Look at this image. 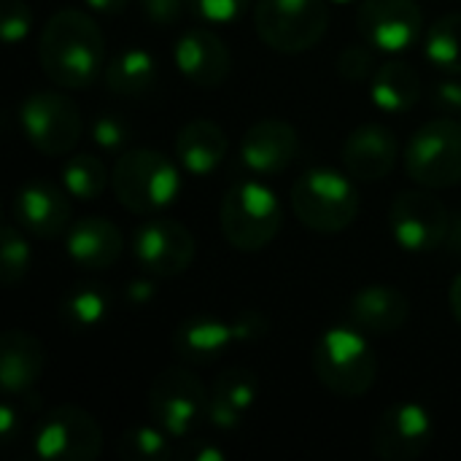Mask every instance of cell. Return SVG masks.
<instances>
[{"instance_id":"obj_1","label":"cell","mask_w":461,"mask_h":461,"mask_svg":"<svg viewBox=\"0 0 461 461\" xmlns=\"http://www.w3.org/2000/svg\"><path fill=\"white\" fill-rule=\"evenodd\" d=\"M38 62L49 81L62 89H84L105 70V38L100 24L81 8L51 14L38 41Z\"/></svg>"},{"instance_id":"obj_2","label":"cell","mask_w":461,"mask_h":461,"mask_svg":"<svg viewBox=\"0 0 461 461\" xmlns=\"http://www.w3.org/2000/svg\"><path fill=\"white\" fill-rule=\"evenodd\" d=\"M111 186L119 205L138 216L170 208L181 192L178 165L157 149H127L111 170Z\"/></svg>"},{"instance_id":"obj_3","label":"cell","mask_w":461,"mask_h":461,"mask_svg":"<svg viewBox=\"0 0 461 461\" xmlns=\"http://www.w3.org/2000/svg\"><path fill=\"white\" fill-rule=\"evenodd\" d=\"M313 373L324 389L357 400L378 381V359L362 330L330 327L313 346Z\"/></svg>"},{"instance_id":"obj_4","label":"cell","mask_w":461,"mask_h":461,"mask_svg":"<svg viewBox=\"0 0 461 461\" xmlns=\"http://www.w3.org/2000/svg\"><path fill=\"white\" fill-rule=\"evenodd\" d=\"M219 221L232 249L254 254L267 249L281 232L284 205L267 184L240 181L227 189L219 208Z\"/></svg>"},{"instance_id":"obj_5","label":"cell","mask_w":461,"mask_h":461,"mask_svg":"<svg viewBox=\"0 0 461 461\" xmlns=\"http://www.w3.org/2000/svg\"><path fill=\"white\" fill-rule=\"evenodd\" d=\"M292 208L303 227L338 235L359 216V192L348 176L332 167H311L292 186Z\"/></svg>"},{"instance_id":"obj_6","label":"cell","mask_w":461,"mask_h":461,"mask_svg":"<svg viewBox=\"0 0 461 461\" xmlns=\"http://www.w3.org/2000/svg\"><path fill=\"white\" fill-rule=\"evenodd\" d=\"M257 35L278 54H303L313 49L330 27L327 0H257Z\"/></svg>"},{"instance_id":"obj_7","label":"cell","mask_w":461,"mask_h":461,"mask_svg":"<svg viewBox=\"0 0 461 461\" xmlns=\"http://www.w3.org/2000/svg\"><path fill=\"white\" fill-rule=\"evenodd\" d=\"M405 173L427 189L461 184V122L446 113L424 122L405 146Z\"/></svg>"},{"instance_id":"obj_8","label":"cell","mask_w":461,"mask_h":461,"mask_svg":"<svg viewBox=\"0 0 461 461\" xmlns=\"http://www.w3.org/2000/svg\"><path fill=\"white\" fill-rule=\"evenodd\" d=\"M19 127L30 146L46 157H65L73 151L84 132L78 105L54 89H38L19 105Z\"/></svg>"},{"instance_id":"obj_9","label":"cell","mask_w":461,"mask_h":461,"mask_svg":"<svg viewBox=\"0 0 461 461\" xmlns=\"http://www.w3.org/2000/svg\"><path fill=\"white\" fill-rule=\"evenodd\" d=\"M208 394L203 381L186 367L162 370L149 389L151 421L167 438H189L203 419H208Z\"/></svg>"},{"instance_id":"obj_10","label":"cell","mask_w":461,"mask_h":461,"mask_svg":"<svg viewBox=\"0 0 461 461\" xmlns=\"http://www.w3.org/2000/svg\"><path fill=\"white\" fill-rule=\"evenodd\" d=\"M32 448L43 461H95L103 451V429L89 411L59 405L41 416Z\"/></svg>"},{"instance_id":"obj_11","label":"cell","mask_w":461,"mask_h":461,"mask_svg":"<svg viewBox=\"0 0 461 461\" xmlns=\"http://www.w3.org/2000/svg\"><path fill=\"white\" fill-rule=\"evenodd\" d=\"M451 213L446 203L424 189L400 192L389 208V232L400 249L411 254H429L446 246Z\"/></svg>"},{"instance_id":"obj_12","label":"cell","mask_w":461,"mask_h":461,"mask_svg":"<svg viewBox=\"0 0 461 461\" xmlns=\"http://www.w3.org/2000/svg\"><path fill=\"white\" fill-rule=\"evenodd\" d=\"M435 438L432 413L419 402H394L373 424L370 446L384 461H416Z\"/></svg>"},{"instance_id":"obj_13","label":"cell","mask_w":461,"mask_h":461,"mask_svg":"<svg viewBox=\"0 0 461 461\" xmlns=\"http://www.w3.org/2000/svg\"><path fill=\"white\" fill-rule=\"evenodd\" d=\"M357 30L375 51L402 54L424 32V11L416 0H359Z\"/></svg>"},{"instance_id":"obj_14","label":"cell","mask_w":461,"mask_h":461,"mask_svg":"<svg viewBox=\"0 0 461 461\" xmlns=\"http://www.w3.org/2000/svg\"><path fill=\"white\" fill-rule=\"evenodd\" d=\"M132 254L146 273L157 278H176L192 267L197 257V240L181 221L151 219L135 230Z\"/></svg>"},{"instance_id":"obj_15","label":"cell","mask_w":461,"mask_h":461,"mask_svg":"<svg viewBox=\"0 0 461 461\" xmlns=\"http://www.w3.org/2000/svg\"><path fill=\"white\" fill-rule=\"evenodd\" d=\"M173 59L178 73L200 89L221 86L232 68L227 43L208 27L184 30L173 46Z\"/></svg>"},{"instance_id":"obj_16","label":"cell","mask_w":461,"mask_h":461,"mask_svg":"<svg viewBox=\"0 0 461 461\" xmlns=\"http://www.w3.org/2000/svg\"><path fill=\"white\" fill-rule=\"evenodd\" d=\"M300 132L284 119H259L240 138V159L257 176H278L294 165Z\"/></svg>"},{"instance_id":"obj_17","label":"cell","mask_w":461,"mask_h":461,"mask_svg":"<svg viewBox=\"0 0 461 461\" xmlns=\"http://www.w3.org/2000/svg\"><path fill=\"white\" fill-rule=\"evenodd\" d=\"M14 216L24 232L54 240L70 230V203L65 186L59 189L51 181L32 178L16 189L14 197Z\"/></svg>"},{"instance_id":"obj_18","label":"cell","mask_w":461,"mask_h":461,"mask_svg":"<svg viewBox=\"0 0 461 461\" xmlns=\"http://www.w3.org/2000/svg\"><path fill=\"white\" fill-rule=\"evenodd\" d=\"M397 157H400L397 135L386 124H378V122L359 124L340 149L346 173L367 184L386 178L394 170Z\"/></svg>"},{"instance_id":"obj_19","label":"cell","mask_w":461,"mask_h":461,"mask_svg":"<svg viewBox=\"0 0 461 461\" xmlns=\"http://www.w3.org/2000/svg\"><path fill=\"white\" fill-rule=\"evenodd\" d=\"M65 251L84 270H108L124 254V235L111 219L86 216L65 232Z\"/></svg>"},{"instance_id":"obj_20","label":"cell","mask_w":461,"mask_h":461,"mask_svg":"<svg viewBox=\"0 0 461 461\" xmlns=\"http://www.w3.org/2000/svg\"><path fill=\"white\" fill-rule=\"evenodd\" d=\"M411 319V300L397 286L370 284L348 303V321L367 335H394Z\"/></svg>"},{"instance_id":"obj_21","label":"cell","mask_w":461,"mask_h":461,"mask_svg":"<svg viewBox=\"0 0 461 461\" xmlns=\"http://www.w3.org/2000/svg\"><path fill=\"white\" fill-rule=\"evenodd\" d=\"M46 367L43 343L27 330H8L0 338V386L8 397H24Z\"/></svg>"},{"instance_id":"obj_22","label":"cell","mask_w":461,"mask_h":461,"mask_svg":"<svg viewBox=\"0 0 461 461\" xmlns=\"http://www.w3.org/2000/svg\"><path fill=\"white\" fill-rule=\"evenodd\" d=\"M227 151L230 138L213 119H192L176 135V162L192 176H211Z\"/></svg>"},{"instance_id":"obj_23","label":"cell","mask_w":461,"mask_h":461,"mask_svg":"<svg viewBox=\"0 0 461 461\" xmlns=\"http://www.w3.org/2000/svg\"><path fill=\"white\" fill-rule=\"evenodd\" d=\"M259 394V378L246 367H230L216 375L208 394V421L224 432L243 424V416Z\"/></svg>"},{"instance_id":"obj_24","label":"cell","mask_w":461,"mask_h":461,"mask_svg":"<svg viewBox=\"0 0 461 461\" xmlns=\"http://www.w3.org/2000/svg\"><path fill=\"white\" fill-rule=\"evenodd\" d=\"M232 327L216 316H192L173 332V351L186 365H211L221 359L232 343Z\"/></svg>"},{"instance_id":"obj_25","label":"cell","mask_w":461,"mask_h":461,"mask_svg":"<svg viewBox=\"0 0 461 461\" xmlns=\"http://www.w3.org/2000/svg\"><path fill=\"white\" fill-rule=\"evenodd\" d=\"M373 103L386 113H405L421 97V76L413 65L392 59L375 70L370 78Z\"/></svg>"},{"instance_id":"obj_26","label":"cell","mask_w":461,"mask_h":461,"mask_svg":"<svg viewBox=\"0 0 461 461\" xmlns=\"http://www.w3.org/2000/svg\"><path fill=\"white\" fill-rule=\"evenodd\" d=\"M105 86L119 97H140L157 84V59L138 46L116 51L103 70Z\"/></svg>"},{"instance_id":"obj_27","label":"cell","mask_w":461,"mask_h":461,"mask_svg":"<svg viewBox=\"0 0 461 461\" xmlns=\"http://www.w3.org/2000/svg\"><path fill=\"white\" fill-rule=\"evenodd\" d=\"M111 311V294L103 284H78L59 300V324L70 335H86L97 330Z\"/></svg>"},{"instance_id":"obj_28","label":"cell","mask_w":461,"mask_h":461,"mask_svg":"<svg viewBox=\"0 0 461 461\" xmlns=\"http://www.w3.org/2000/svg\"><path fill=\"white\" fill-rule=\"evenodd\" d=\"M427 62L446 76H461V11L443 14L424 35Z\"/></svg>"},{"instance_id":"obj_29","label":"cell","mask_w":461,"mask_h":461,"mask_svg":"<svg viewBox=\"0 0 461 461\" xmlns=\"http://www.w3.org/2000/svg\"><path fill=\"white\" fill-rule=\"evenodd\" d=\"M62 186L76 200H97L108 186V170L95 154H76L62 165Z\"/></svg>"},{"instance_id":"obj_30","label":"cell","mask_w":461,"mask_h":461,"mask_svg":"<svg viewBox=\"0 0 461 461\" xmlns=\"http://www.w3.org/2000/svg\"><path fill=\"white\" fill-rule=\"evenodd\" d=\"M116 454L122 461H165L170 456L167 435L157 424L154 427H146V424L130 427L116 440Z\"/></svg>"},{"instance_id":"obj_31","label":"cell","mask_w":461,"mask_h":461,"mask_svg":"<svg viewBox=\"0 0 461 461\" xmlns=\"http://www.w3.org/2000/svg\"><path fill=\"white\" fill-rule=\"evenodd\" d=\"M30 262H32V254H30L27 238L22 235L19 227L5 224L0 232V276H3V281L8 286L19 284L27 276Z\"/></svg>"},{"instance_id":"obj_32","label":"cell","mask_w":461,"mask_h":461,"mask_svg":"<svg viewBox=\"0 0 461 461\" xmlns=\"http://www.w3.org/2000/svg\"><path fill=\"white\" fill-rule=\"evenodd\" d=\"M132 124L122 113H100L92 124V140L105 151H119L130 143Z\"/></svg>"},{"instance_id":"obj_33","label":"cell","mask_w":461,"mask_h":461,"mask_svg":"<svg viewBox=\"0 0 461 461\" xmlns=\"http://www.w3.org/2000/svg\"><path fill=\"white\" fill-rule=\"evenodd\" d=\"M32 30V8L27 0H3L0 3V32L5 43H19Z\"/></svg>"},{"instance_id":"obj_34","label":"cell","mask_w":461,"mask_h":461,"mask_svg":"<svg viewBox=\"0 0 461 461\" xmlns=\"http://www.w3.org/2000/svg\"><path fill=\"white\" fill-rule=\"evenodd\" d=\"M186 5L205 22L230 24L251 8V0H186Z\"/></svg>"},{"instance_id":"obj_35","label":"cell","mask_w":461,"mask_h":461,"mask_svg":"<svg viewBox=\"0 0 461 461\" xmlns=\"http://www.w3.org/2000/svg\"><path fill=\"white\" fill-rule=\"evenodd\" d=\"M338 73L346 78V81H367L375 76V65H373V49L365 43V46H348L338 54Z\"/></svg>"},{"instance_id":"obj_36","label":"cell","mask_w":461,"mask_h":461,"mask_svg":"<svg viewBox=\"0 0 461 461\" xmlns=\"http://www.w3.org/2000/svg\"><path fill=\"white\" fill-rule=\"evenodd\" d=\"M230 327H232V338H235L238 343H257V340L267 338V332H270V319H267L262 311L246 308V311H240V313L230 321Z\"/></svg>"},{"instance_id":"obj_37","label":"cell","mask_w":461,"mask_h":461,"mask_svg":"<svg viewBox=\"0 0 461 461\" xmlns=\"http://www.w3.org/2000/svg\"><path fill=\"white\" fill-rule=\"evenodd\" d=\"M186 0H140L143 14L157 24H173L181 19Z\"/></svg>"},{"instance_id":"obj_38","label":"cell","mask_w":461,"mask_h":461,"mask_svg":"<svg viewBox=\"0 0 461 461\" xmlns=\"http://www.w3.org/2000/svg\"><path fill=\"white\" fill-rule=\"evenodd\" d=\"M432 103L443 111V113H459L461 111V81L454 78H446V81H438L435 89H432Z\"/></svg>"},{"instance_id":"obj_39","label":"cell","mask_w":461,"mask_h":461,"mask_svg":"<svg viewBox=\"0 0 461 461\" xmlns=\"http://www.w3.org/2000/svg\"><path fill=\"white\" fill-rule=\"evenodd\" d=\"M16 429H19V413L11 405V400H5L0 405V438H3V443H11L16 438Z\"/></svg>"},{"instance_id":"obj_40","label":"cell","mask_w":461,"mask_h":461,"mask_svg":"<svg viewBox=\"0 0 461 461\" xmlns=\"http://www.w3.org/2000/svg\"><path fill=\"white\" fill-rule=\"evenodd\" d=\"M124 294H127V300L132 305H146V303L154 300V284L146 281V278H135V281L127 284V292Z\"/></svg>"},{"instance_id":"obj_41","label":"cell","mask_w":461,"mask_h":461,"mask_svg":"<svg viewBox=\"0 0 461 461\" xmlns=\"http://www.w3.org/2000/svg\"><path fill=\"white\" fill-rule=\"evenodd\" d=\"M446 249L451 254H459L461 257V211H456L451 216V224H448V235H446Z\"/></svg>"},{"instance_id":"obj_42","label":"cell","mask_w":461,"mask_h":461,"mask_svg":"<svg viewBox=\"0 0 461 461\" xmlns=\"http://www.w3.org/2000/svg\"><path fill=\"white\" fill-rule=\"evenodd\" d=\"M86 5H89L92 11H97V14L116 16V14H122V11L130 5V0H86Z\"/></svg>"},{"instance_id":"obj_43","label":"cell","mask_w":461,"mask_h":461,"mask_svg":"<svg viewBox=\"0 0 461 461\" xmlns=\"http://www.w3.org/2000/svg\"><path fill=\"white\" fill-rule=\"evenodd\" d=\"M192 461H224V451L211 443H197L192 451Z\"/></svg>"},{"instance_id":"obj_44","label":"cell","mask_w":461,"mask_h":461,"mask_svg":"<svg viewBox=\"0 0 461 461\" xmlns=\"http://www.w3.org/2000/svg\"><path fill=\"white\" fill-rule=\"evenodd\" d=\"M448 305H451V313L454 319L461 324V273L451 281V289H448Z\"/></svg>"},{"instance_id":"obj_45","label":"cell","mask_w":461,"mask_h":461,"mask_svg":"<svg viewBox=\"0 0 461 461\" xmlns=\"http://www.w3.org/2000/svg\"><path fill=\"white\" fill-rule=\"evenodd\" d=\"M332 3H354V0H332Z\"/></svg>"}]
</instances>
